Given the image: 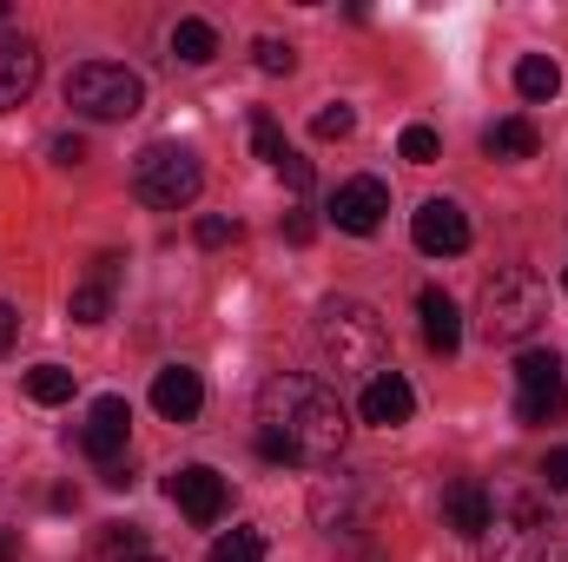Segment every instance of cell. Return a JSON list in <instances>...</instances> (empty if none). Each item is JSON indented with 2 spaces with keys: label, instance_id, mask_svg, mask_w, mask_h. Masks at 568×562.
I'll use <instances>...</instances> for the list:
<instances>
[{
  "label": "cell",
  "instance_id": "6da1fadb",
  "mask_svg": "<svg viewBox=\"0 0 568 562\" xmlns=\"http://www.w3.org/2000/svg\"><path fill=\"white\" fill-rule=\"evenodd\" d=\"M344 436H351V418H344V404L317 378L284 371V378H272L258 391V456L265 463L324 470V463H337Z\"/></svg>",
  "mask_w": 568,
  "mask_h": 562
},
{
  "label": "cell",
  "instance_id": "7a4b0ae2",
  "mask_svg": "<svg viewBox=\"0 0 568 562\" xmlns=\"http://www.w3.org/2000/svg\"><path fill=\"white\" fill-rule=\"evenodd\" d=\"M317 351L331 358V371H351L371 384L390 364V331L364 298H324L317 304Z\"/></svg>",
  "mask_w": 568,
  "mask_h": 562
},
{
  "label": "cell",
  "instance_id": "3957f363",
  "mask_svg": "<svg viewBox=\"0 0 568 562\" xmlns=\"http://www.w3.org/2000/svg\"><path fill=\"white\" fill-rule=\"evenodd\" d=\"M549 324V284L536 272H496L483 284V338L489 344H523Z\"/></svg>",
  "mask_w": 568,
  "mask_h": 562
},
{
  "label": "cell",
  "instance_id": "277c9868",
  "mask_svg": "<svg viewBox=\"0 0 568 562\" xmlns=\"http://www.w3.org/2000/svg\"><path fill=\"white\" fill-rule=\"evenodd\" d=\"M67 107L87 113V120H133L145 107V87L133 67H113V60H87L67 73Z\"/></svg>",
  "mask_w": 568,
  "mask_h": 562
},
{
  "label": "cell",
  "instance_id": "5b68a950",
  "mask_svg": "<svg viewBox=\"0 0 568 562\" xmlns=\"http://www.w3.org/2000/svg\"><path fill=\"white\" fill-rule=\"evenodd\" d=\"M199 185H205V172H199V159L185 152V145H145L140 159H133V199L152 205V212H179V205H192L199 199Z\"/></svg>",
  "mask_w": 568,
  "mask_h": 562
},
{
  "label": "cell",
  "instance_id": "8992f818",
  "mask_svg": "<svg viewBox=\"0 0 568 562\" xmlns=\"http://www.w3.org/2000/svg\"><path fill=\"white\" fill-rule=\"evenodd\" d=\"M483 562H549V510L536 496L496 503V516L483 530Z\"/></svg>",
  "mask_w": 568,
  "mask_h": 562
},
{
  "label": "cell",
  "instance_id": "52a82bcc",
  "mask_svg": "<svg viewBox=\"0 0 568 562\" xmlns=\"http://www.w3.org/2000/svg\"><path fill=\"white\" fill-rule=\"evenodd\" d=\"M568 411V371L556 351H523L516 358V418L529 423V430H542V423H556Z\"/></svg>",
  "mask_w": 568,
  "mask_h": 562
},
{
  "label": "cell",
  "instance_id": "ba28073f",
  "mask_svg": "<svg viewBox=\"0 0 568 562\" xmlns=\"http://www.w3.org/2000/svg\"><path fill=\"white\" fill-rule=\"evenodd\" d=\"M410 239L429 259H456V252H469V219H463L456 199H424L417 219H410Z\"/></svg>",
  "mask_w": 568,
  "mask_h": 562
},
{
  "label": "cell",
  "instance_id": "9c48e42d",
  "mask_svg": "<svg viewBox=\"0 0 568 562\" xmlns=\"http://www.w3.org/2000/svg\"><path fill=\"white\" fill-rule=\"evenodd\" d=\"M384 212H390L384 179H344V185L331 192V219H337V232H351V239H371V232L384 225Z\"/></svg>",
  "mask_w": 568,
  "mask_h": 562
},
{
  "label": "cell",
  "instance_id": "30bf717a",
  "mask_svg": "<svg viewBox=\"0 0 568 562\" xmlns=\"http://www.w3.org/2000/svg\"><path fill=\"white\" fill-rule=\"evenodd\" d=\"M126 430H133V404H126V398H100V404L87 411V423H80V450L106 470V463L126 456Z\"/></svg>",
  "mask_w": 568,
  "mask_h": 562
},
{
  "label": "cell",
  "instance_id": "8fae6325",
  "mask_svg": "<svg viewBox=\"0 0 568 562\" xmlns=\"http://www.w3.org/2000/svg\"><path fill=\"white\" fill-rule=\"evenodd\" d=\"M165 496L199 523V530H212L219 516H225V476L219 470H205V463H192V470H179L172 483H165Z\"/></svg>",
  "mask_w": 568,
  "mask_h": 562
},
{
  "label": "cell",
  "instance_id": "7c38bea8",
  "mask_svg": "<svg viewBox=\"0 0 568 562\" xmlns=\"http://www.w3.org/2000/svg\"><path fill=\"white\" fill-rule=\"evenodd\" d=\"M357 411H364V423H377V430H397V423L417 418V391H410V378H404V371H377V378L364 384Z\"/></svg>",
  "mask_w": 568,
  "mask_h": 562
},
{
  "label": "cell",
  "instance_id": "4fadbf2b",
  "mask_svg": "<svg viewBox=\"0 0 568 562\" xmlns=\"http://www.w3.org/2000/svg\"><path fill=\"white\" fill-rule=\"evenodd\" d=\"M40 87V47L27 33H0V113Z\"/></svg>",
  "mask_w": 568,
  "mask_h": 562
},
{
  "label": "cell",
  "instance_id": "5bb4252c",
  "mask_svg": "<svg viewBox=\"0 0 568 562\" xmlns=\"http://www.w3.org/2000/svg\"><path fill=\"white\" fill-rule=\"evenodd\" d=\"M152 411L165 423H192L205 411V384H199V371H185V364H165L159 378H152Z\"/></svg>",
  "mask_w": 568,
  "mask_h": 562
},
{
  "label": "cell",
  "instance_id": "9a60e30c",
  "mask_svg": "<svg viewBox=\"0 0 568 562\" xmlns=\"http://www.w3.org/2000/svg\"><path fill=\"white\" fill-rule=\"evenodd\" d=\"M417 311H424V344L436 358H449V351L463 344V311H456V298H449L443 284H424V291H417Z\"/></svg>",
  "mask_w": 568,
  "mask_h": 562
},
{
  "label": "cell",
  "instance_id": "2e32d148",
  "mask_svg": "<svg viewBox=\"0 0 568 562\" xmlns=\"http://www.w3.org/2000/svg\"><path fill=\"white\" fill-rule=\"evenodd\" d=\"M489 516H496V496H489L483 483H449V496H443V523H449L456 536H469V543H483V530H489Z\"/></svg>",
  "mask_w": 568,
  "mask_h": 562
},
{
  "label": "cell",
  "instance_id": "e0dca14e",
  "mask_svg": "<svg viewBox=\"0 0 568 562\" xmlns=\"http://www.w3.org/2000/svg\"><path fill=\"white\" fill-rule=\"evenodd\" d=\"M113 279H120V259H113V252L93 259V279L73 284V324H106V311H113Z\"/></svg>",
  "mask_w": 568,
  "mask_h": 562
},
{
  "label": "cell",
  "instance_id": "ac0fdd59",
  "mask_svg": "<svg viewBox=\"0 0 568 562\" xmlns=\"http://www.w3.org/2000/svg\"><path fill=\"white\" fill-rule=\"evenodd\" d=\"M536 145H542V133H536V120H523V113H509V120H496V127L483 133V152H489V159H536Z\"/></svg>",
  "mask_w": 568,
  "mask_h": 562
},
{
  "label": "cell",
  "instance_id": "d6986e66",
  "mask_svg": "<svg viewBox=\"0 0 568 562\" xmlns=\"http://www.w3.org/2000/svg\"><path fill=\"white\" fill-rule=\"evenodd\" d=\"M516 93L536 100V107L556 100V93H562V67H556L549 53H523V60H516Z\"/></svg>",
  "mask_w": 568,
  "mask_h": 562
},
{
  "label": "cell",
  "instance_id": "ffe728a7",
  "mask_svg": "<svg viewBox=\"0 0 568 562\" xmlns=\"http://www.w3.org/2000/svg\"><path fill=\"white\" fill-rule=\"evenodd\" d=\"M172 53H179L185 67L219 60V27H212V20H179V27H172Z\"/></svg>",
  "mask_w": 568,
  "mask_h": 562
},
{
  "label": "cell",
  "instance_id": "44dd1931",
  "mask_svg": "<svg viewBox=\"0 0 568 562\" xmlns=\"http://www.w3.org/2000/svg\"><path fill=\"white\" fill-rule=\"evenodd\" d=\"M27 398L33 404H67L73 398V371L67 364H33L27 371Z\"/></svg>",
  "mask_w": 568,
  "mask_h": 562
},
{
  "label": "cell",
  "instance_id": "7402d4cb",
  "mask_svg": "<svg viewBox=\"0 0 568 562\" xmlns=\"http://www.w3.org/2000/svg\"><path fill=\"white\" fill-rule=\"evenodd\" d=\"M212 562H265V536L258 530H232L212 543Z\"/></svg>",
  "mask_w": 568,
  "mask_h": 562
},
{
  "label": "cell",
  "instance_id": "603a6c76",
  "mask_svg": "<svg viewBox=\"0 0 568 562\" xmlns=\"http://www.w3.org/2000/svg\"><path fill=\"white\" fill-rule=\"evenodd\" d=\"M100 556H113V562H140V556H145V536L133 530V523H106V536H100Z\"/></svg>",
  "mask_w": 568,
  "mask_h": 562
},
{
  "label": "cell",
  "instance_id": "cb8c5ba5",
  "mask_svg": "<svg viewBox=\"0 0 568 562\" xmlns=\"http://www.w3.org/2000/svg\"><path fill=\"white\" fill-rule=\"evenodd\" d=\"M252 145H258V159H265V165H284V159H291V145H284V133H278V120H272V113H252Z\"/></svg>",
  "mask_w": 568,
  "mask_h": 562
},
{
  "label": "cell",
  "instance_id": "d4e9b609",
  "mask_svg": "<svg viewBox=\"0 0 568 562\" xmlns=\"http://www.w3.org/2000/svg\"><path fill=\"white\" fill-rule=\"evenodd\" d=\"M397 152H404L410 165H436V152H443V140H436V127H404V140H397Z\"/></svg>",
  "mask_w": 568,
  "mask_h": 562
},
{
  "label": "cell",
  "instance_id": "484cf974",
  "mask_svg": "<svg viewBox=\"0 0 568 562\" xmlns=\"http://www.w3.org/2000/svg\"><path fill=\"white\" fill-rule=\"evenodd\" d=\"M252 53H258V73H291V67H297V53H291L284 40H272V33H265Z\"/></svg>",
  "mask_w": 568,
  "mask_h": 562
},
{
  "label": "cell",
  "instance_id": "4316f807",
  "mask_svg": "<svg viewBox=\"0 0 568 562\" xmlns=\"http://www.w3.org/2000/svg\"><path fill=\"white\" fill-rule=\"evenodd\" d=\"M351 127H357V113H351V107H324V113L311 120V133H317V140H344Z\"/></svg>",
  "mask_w": 568,
  "mask_h": 562
},
{
  "label": "cell",
  "instance_id": "83f0119b",
  "mask_svg": "<svg viewBox=\"0 0 568 562\" xmlns=\"http://www.w3.org/2000/svg\"><path fill=\"white\" fill-rule=\"evenodd\" d=\"M232 239H239L232 219H199V245H232Z\"/></svg>",
  "mask_w": 568,
  "mask_h": 562
},
{
  "label": "cell",
  "instance_id": "f1b7e54d",
  "mask_svg": "<svg viewBox=\"0 0 568 562\" xmlns=\"http://www.w3.org/2000/svg\"><path fill=\"white\" fill-rule=\"evenodd\" d=\"M542 483H549L556 496H568V450H549V463H542Z\"/></svg>",
  "mask_w": 568,
  "mask_h": 562
},
{
  "label": "cell",
  "instance_id": "f546056e",
  "mask_svg": "<svg viewBox=\"0 0 568 562\" xmlns=\"http://www.w3.org/2000/svg\"><path fill=\"white\" fill-rule=\"evenodd\" d=\"M80 159H87V140L80 133H60L53 140V165H80Z\"/></svg>",
  "mask_w": 568,
  "mask_h": 562
},
{
  "label": "cell",
  "instance_id": "4dcf8cb0",
  "mask_svg": "<svg viewBox=\"0 0 568 562\" xmlns=\"http://www.w3.org/2000/svg\"><path fill=\"white\" fill-rule=\"evenodd\" d=\"M278 172H284V185H291V192H311V159H297V152H291Z\"/></svg>",
  "mask_w": 568,
  "mask_h": 562
},
{
  "label": "cell",
  "instance_id": "1f68e13d",
  "mask_svg": "<svg viewBox=\"0 0 568 562\" xmlns=\"http://www.w3.org/2000/svg\"><path fill=\"white\" fill-rule=\"evenodd\" d=\"M13 338H20V311H13V304L0 298V358L13 351Z\"/></svg>",
  "mask_w": 568,
  "mask_h": 562
},
{
  "label": "cell",
  "instance_id": "d6a6232c",
  "mask_svg": "<svg viewBox=\"0 0 568 562\" xmlns=\"http://www.w3.org/2000/svg\"><path fill=\"white\" fill-rule=\"evenodd\" d=\"M311 232H317L311 212H291V219H284V239H291V245H311Z\"/></svg>",
  "mask_w": 568,
  "mask_h": 562
},
{
  "label": "cell",
  "instance_id": "836d02e7",
  "mask_svg": "<svg viewBox=\"0 0 568 562\" xmlns=\"http://www.w3.org/2000/svg\"><path fill=\"white\" fill-rule=\"evenodd\" d=\"M20 556V543H13V530H0V562H13Z\"/></svg>",
  "mask_w": 568,
  "mask_h": 562
},
{
  "label": "cell",
  "instance_id": "e575fe53",
  "mask_svg": "<svg viewBox=\"0 0 568 562\" xmlns=\"http://www.w3.org/2000/svg\"><path fill=\"white\" fill-rule=\"evenodd\" d=\"M140 562H159V556H140Z\"/></svg>",
  "mask_w": 568,
  "mask_h": 562
},
{
  "label": "cell",
  "instance_id": "d590c367",
  "mask_svg": "<svg viewBox=\"0 0 568 562\" xmlns=\"http://www.w3.org/2000/svg\"><path fill=\"white\" fill-rule=\"evenodd\" d=\"M562 284H568V272H562Z\"/></svg>",
  "mask_w": 568,
  "mask_h": 562
},
{
  "label": "cell",
  "instance_id": "8d00e7d4",
  "mask_svg": "<svg viewBox=\"0 0 568 562\" xmlns=\"http://www.w3.org/2000/svg\"><path fill=\"white\" fill-rule=\"evenodd\" d=\"M562 562H568V556H562Z\"/></svg>",
  "mask_w": 568,
  "mask_h": 562
}]
</instances>
